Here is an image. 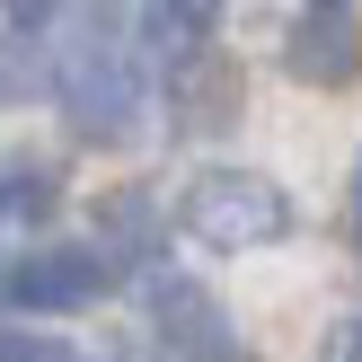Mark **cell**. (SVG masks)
<instances>
[{"label": "cell", "instance_id": "obj_7", "mask_svg": "<svg viewBox=\"0 0 362 362\" xmlns=\"http://www.w3.org/2000/svg\"><path fill=\"white\" fill-rule=\"evenodd\" d=\"M53 204H62V186L45 168H0V221H53Z\"/></svg>", "mask_w": 362, "mask_h": 362}, {"label": "cell", "instance_id": "obj_1", "mask_svg": "<svg viewBox=\"0 0 362 362\" xmlns=\"http://www.w3.org/2000/svg\"><path fill=\"white\" fill-rule=\"evenodd\" d=\"M53 88H62V115L80 141H124L141 115V71L124 62V45L106 35H80V45L53 62Z\"/></svg>", "mask_w": 362, "mask_h": 362}, {"label": "cell", "instance_id": "obj_6", "mask_svg": "<svg viewBox=\"0 0 362 362\" xmlns=\"http://www.w3.org/2000/svg\"><path fill=\"white\" fill-rule=\"evenodd\" d=\"M239 115V62H221L212 45H186L177 53V124L186 133H221Z\"/></svg>", "mask_w": 362, "mask_h": 362}, {"label": "cell", "instance_id": "obj_10", "mask_svg": "<svg viewBox=\"0 0 362 362\" xmlns=\"http://www.w3.org/2000/svg\"><path fill=\"white\" fill-rule=\"evenodd\" d=\"M0 362H80V354L53 345V336H18V345H0Z\"/></svg>", "mask_w": 362, "mask_h": 362}, {"label": "cell", "instance_id": "obj_5", "mask_svg": "<svg viewBox=\"0 0 362 362\" xmlns=\"http://www.w3.org/2000/svg\"><path fill=\"white\" fill-rule=\"evenodd\" d=\"M106 283H115V257H98V247H45V257H27L9 274V300H27V310H80Z\"/></svg>", "mask_w": 362, "mask_h": 362}, {"label": "cell", "instance_id": "obj_13", "mask_svg": "<svg viewBox=\"0 0 362 362\" xmlns=\"http://www.w3.org/2000/svg\"><path fill=\"white\" fill-rule=\"evenodd\" d=\"M354 212H362V177H354Z\"/></svg>", "mask_w": 362, "mask_h": 362}, {"label": "cell", "instance_id": "obj_12", "mask_svg": "<svg viewBox=\"0 0 362 362\" xmlns=\"http://www.w3.org/2000/svg\"><path fill=\"white\" fill-rule=\"evenodd\" d=\"M0 9H9V18H18V27H45V18H53V9H62V0H0Z\"/></svg>", "mask_w": 362, "mask_h": 362}, {"label": "cell", "instance_id": "obj_4", "mask_svg": "<svg viewBox=\"0 0 362 362\" xmlns=\"http://www.w3.org/2000/svg\"><path fill=\"white\" fill-rule=\"evenodd\" d=\"M151 318H159V345H168L177 362H247L239 345H230L221 300H212L204 283H186V274H159L151 283Z\"/></svg>", "mask_w": 362, "mask_h": 362}, {"label": "cell", "instance_id": "obj_9", "mask_svg": "<svg viewBox=\"0 0 362 362\" xmlns=\"http://www.w3.org/2000/svg\"><path fill=\"white\" fill-rule=\"evenodd\" d=\"M35 88V62H27V45H0V98H27Z\"/></svg>", "mask_w": 362, "mask_h": 362}, {"label": "cell", "instance_id": "obj_2", "mask_svg": "<svg viewBox=\"0 0 362 362\" xmlns=\"http://www.w3.org/2000/svg\"><path fill=\"white\" fill-rule=\"evenodd\" d=\"M186 230L204 247H265V239L292 230V204H283V186L257 177V168H212V177L186 186Z\"/></svg>", "mask_w": 362, "mask_h": 362}, {"label": "cell", "instance_id": "obj_11", "mask_svg": "<svg viewBox=\"0 0 362 362\" xmlns=\"http://www.w3.org/2000/svg\"><path fill=\"white\" fill-rule=\"evenodd\" d=\"M141 221H151L141 194H106V230H141Z\"/></svg>", "mask_w": 362, "mask_h": 362}, {"label": "cell", "instance_id": "obj_3", "mask_svg": "<svg viewBox=\"0 0 362 362\" xmlns=\"http://www.w3.org/2000/svg\"><path fill=\"white\" fill-rule=\"evenodd\" d=\"M283 62H292L300 88H354L362 80V18L345 9V0H310V9L292 18Z\"/></svg>", "mask_w": 362, "mask_h": 362}, {"label": "cell", "instance_id": "obj_8", "mask_svg": "<svg viewBox=\"0 0 362 362\" xmlns=\"http://www.w3.org/2000/svg\"><path fill=\"white\" fill-rule=\"evenodd\" d=\"M159 27H168L177 45H204V35L221 27V0H159Z\"/></svg>", "mask_w": 362, "mask_h": 362}]
</instances>
